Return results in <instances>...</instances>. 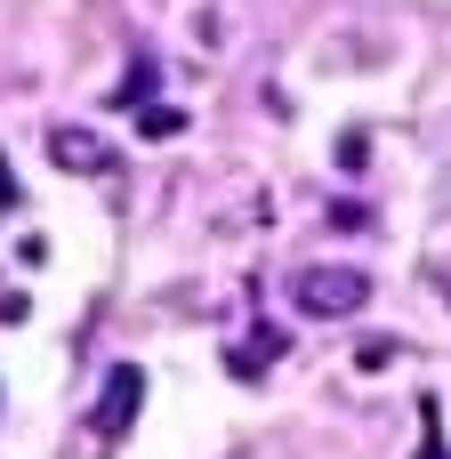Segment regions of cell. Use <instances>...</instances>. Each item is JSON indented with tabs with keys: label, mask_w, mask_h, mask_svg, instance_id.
Returning a JSON list of instances; mask_svg holds the SVG:
<instances>
[{
	"label": "cell",
	"mask_w": 451,
	"mask_h": 459,
	"mask_svg": "<svg viewBox=\"0 0 451 459\" xmlns=\"http://www.w3.org/2000/svg\"><path fill=\"white\" fill-rule=\"evenodd\" d=\"M291 307L315 315V323L363 315V307H371V274H363V266H307V274L291 282Z\"/></svg>",
	"instance_id": "obj_1"
},
{
	"label": "cell",
	"mask_w": 451,
	"mask_h": 459,
	"mask_svg": "<svg viewBox=\"0 0 451 459\" xmlns=\"http://www.w3.org/2000/svg\"><path fill=\"white\" fill-rule=\"evenodd\" d=\"M137 403H145V371H137V363H121V371L105 379V403H97V436H121V428L137 420Z\"/></svg>",
	"instance_id": "obj_2"
},
{
	"label": "cell",
	"mask_w": 451,
	"mask_h": 459,
	"mask_svg": "<svg viewBox=\"0 0 451 459\" xmlns=\"http://www.w3.org/2000/svg\"><path fill=\"white\" fill-rule=\"evenodd\" d=\"M48 161H56V169H73V178H97V169H113V153H105L89 129H48Z\"/></svg>",
	"instance_id": "obj_3"
},
{
	"label": "cell",
	"mask_w": 451,
	"mask_h": 459,
	"mask_svg": "<svg viewBox=\"0 0 451 459\" xmlns=\"http://www.w3.org/2000/svg\"><path fill=\"white\" fill-rule=\"evenodd\" d=\"M266 363H282V331H258V339L226 347V371H234V379H258Z\"/></svg>",
	"instance_id": "obj_4"
},
{
	"label": "cell",
	"mask_w": 451,
	"mask_h": 459,
	"mask_svg": "<svg viewBox=\"0 0 451 459\" xmlns=\"http://www.w3.org/2000/svg\"><path fill=\"white\" fill-rule=\"evenodd\" d=\"M153 81H161V73H153V65L137 56V65L121 73V89H113V105H121V113H145V105H153Z\"/></svg>",
	"instance_id": "obj_5"
},
{
	"label": "cell",
	"mask_w": 451,
	"mask_h": 459,
	"mask_svg": "<svg viewBox=\"0 0 451 459\" xmlns=\"http://www.w3.org/2000/svg\"><path fill=\"white\" fill-rule=\"evenodd\" d=\"M178 129H186L178 105H145V113H137V137H178Z\"/></svg>",
	"instance_id": "obj_6"
},
{
	"label": "cell",
	"mask_w": 451,
	"mask_h": 459,
	"mask_svg": "<svg viewBox=\"0 0 451 459\" xmlns=\"http://www.w3.org/2000/svg\"><path fill=\"white\" fill-rule=\"evenodd\" d=\"M355 363H363V371H387V363H395V347H387V339H363V347H355Z\"/></svg>",
	"instance_id": "obj_7"
},
{
	"label": "cell",
	"mask_w": 451,
	"mask_h": 459,
	"mask_svg": "<svg viewBox=\"0 0 451 459\" xmlns=\"http://www.w3.org/2000/svg\"><path fill=\"white\" fill-rule=\"evenodd\" d=\"M0 210H16V169H8V153H0Z\"/></svg>",
	"instance_id": "obj_8"
},
{
	"label": "cell",
	"mask_w": 451,
	"mask_h": 459,
	"mask_svg": "<svg viewBox=\"0 0 451 459\" xmlns=\"http://www.w3.org/2000/svg\"><path fill=\"white\" fill-rule=\"evenodd\" d=\"M420 459H451V452H444V444H436V436H428V452H420Z\"/></svg>",
	"instance_id": "obj_9"
}]
</instances>
